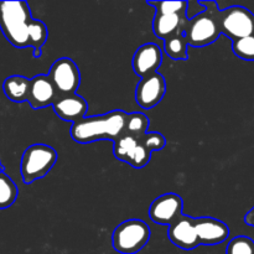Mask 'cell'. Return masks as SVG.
<instances>
[{
    "mask_svg": "<svg viewBox=\"0 0 254 254\" xmlns=\"http://www.w3.org/2000/svg\"><path fill=\"white\" fill-rule=\"evenodd\" d=\"M0 30L12 46L31 47L35 59L41 56L42 46L49 37L47 26L31 16L26 1H0Z\"/></svg>",
    "mask_w": 254,
    "mask_h": 254,
    "instance_id": "obj_1",
    "label": "cell"
},
{
    "mask_svg": "<svg viewBox=\"0 0 254 254\" xmlns=\"http://www.w3.org/2000/svg\"><path fill=\"white\" fill-rule=\"evenodd\" d=\"M128 113L112 111L99 116L84 117L71 127V136L76 143L89 144L93 141H116L126 134V122Z\"/></svg>",
    "mask_w": 254,
    "mask_h": 254,
    "instance_id": "obj_2",
    "label": "cell"
},
{
    "mask_svg": "<svg viewBox=\"0 0 254 254\" xmlns=\"http://www.w3.org/2000/svg\"><path fill=\"white\" fill-rule=\"evenodd\" d=\"M206 7L205 11L189 19L184 35L189 46L203 47L213 44L220 37V25L217 14L218 5L215 1H200Z\"/></svg>",
    "mask_w": 254,
    "mask_h": 254,
    "instance_id": "obj_3",
    "label": "cell"
},
{
    "mask_svg": "<svg viewBox=\"0 0 254 254\" xmlns=\"http://www.w3.org/2000/svg\"><path fill=\"white\" fill-rule=\"evenodd\" d=\"M57 159V151L46 144H34L25 149L20 164L24 184L29 185L46 176L54 168Z\"/></svg>",
    "mask_w": 254,
    "mask_h": 254,
    "instance_id": "obj_4",
    "label": "cell"
},
{
    "mask_svg": "<svg viewBox=\"0 0 254 254\" xmlns=\"http://www.w3.org/2000/svg\"><path fill=\"white\" fill-rule=\"evenodd\" d=\"M150 227L141 220H127L116 227L112 235V245L121 254L140 252L150 240Z\"/></svg>",
    "mask_w": 254,
    "mask_h": 254,
    "instance_id": "obj_5",
    "label": "cell"
},
{
    "mask_svg": "<svg viewBox=\"0 0 254 254\" xmlns=\"http://www.w3.org/2000/svg\"><path fill=\"white\" fill-rule=\"evenodd\" d=\"M217 20L221 34L232 39V41L254 35V15L240 5L220 9Z\"/></svg>",
    "mask_w": 254,
    "mask_h": 254,
    "instance_id": "obj_6",
    "label": "cell"
},
{
    "mask_svg": "<svg viewBox=\"0 0 254 254\" xmlns=\"http://www.w3.org/2000/svg\"><path fill=\"white\" fill-rule=\"evenodd\" d=\"M47 76L56 89L57 97L74 94L81 84L78 66L69 57H61L55 61L50 67Z\"/></svg>",
    "mask_w": 254,
    "mask_h": 254,
    "instance_id": "obj_7",
    "label": "cell"
},
{
    "mask_svg": "<svg viewBox=\"0 0 254 254\" xmlns=\"http://www.w3.org/2000/svg\"><path fill=\"white\" fill-rule=\"evenodd\" d=\"M113 154L118 160L129 164L134 169H141L149 164L151 153L143 145L140 139L123 134L113 141Z\"/></svg>",
    "mask_w": 254,
    "mask_h": 254,
    "instance_id": "obj_8",
    "label": "cell"
},
{
    "mask_svg": "<svg viewBox=\"0 0 254 254\" xmlns=\"http://www.w3.org/2000/svg\"><path fill=\"white\" fill-rule=\"evenodd\" d=\"M184 201L178 193L169 192L159 196L149 207V217L158 225L171 226L183 216Z\"/></svg>",
    "mask_w": 254,
    "mask_h": 254,
    "instance_id": "obj_9",
    "label": "cell"
},
{
    "mask_svg": "<svg viewBox=\"0 0 254 254\" xmlns=\"http://www.w3.org/2000/svg\"><path fill=\"white\" fill-rule=\"evenodd\" d=\"M166 93V81L163 74L155 73L143 77L135 89V101L141 108L151 109L161 102Z\"/></svg>",
    "mask_w": 254,
    "mask_h": 254,
    "instance_id": "obj_10",
    "label": "cell"
},
{
    "mask_svg": "<svg viewBox=\"0 0 254 254\" xmlns=\"http://www.w3.org/2000/svg\"><path fill=\"white\" fill-rule=\"evenodd\" d=\"M169 240L176 247L184 251H192L200 246L196 233L195 218L183 215L175 221L168 230Z\"/></svg>",
    "mask_w": 254,
    "mask_h": 254,
    "instance_id": "obj_11",
    "label": "cell"
},
{
    "mask_svg": "<svg viewBox=\"0 0 254 254\" xmlns=\"http://www.w3.org/2000/svg\"><path fill=\"white\" fill-rule=\"evenodd\" d=\"M163 62V50L156 44L141 45L133 55V71L141 78L158 72Z\"/></svg>",
    "mask_w": 254,
    "mask_h": 254,
    "instance_id": "obj_12",
    "label": "cell"
},
{
    "mask_svg": "<svg viewBox=\"0 0 254 254\" xmlns=\"http://www.w3.org/2000/svg\"><path fill=\"white\" fill-rule=\"evenodd\" d=\"M195 227L200 245H220L225 242L230 236L228 226L222 221L213 217L195 218Z\"/></svg>",
    "mask_w": 254,
    "mask_h": 254,
    "instance_id": "obj_13",
    "label": "cell"
},
{
    "mask_svg": "<svg viewBox=\"0 0 254 254\" xmlns=\"http://www.w3.org/2000/svg\"><path fill=\"white\" fill-rule=\"evenodd\" d=\"M57 99V92L47 74H37L30 78L29 102L32 109L52 106Z\"/></svg>",
    "mask_w": 254,
    "mask_h": 254,
    "instance_id": "obj_14",
    "label": "cell"
},
{
    "mask_svg": "<svg viewBox=\"0 0 254 254\" xmlns=\"http://www.w3.org/2000/svg\"><path fill=\"white\" fill-rule=\"evenodd\" d=\"M52 107L60 119L64 122H71L72 124L83 119L88 111L87 101L77 93L59 96Z\"/></svg>",
    "mask_w": 254,
    "mask_h": 254,
    "instance_id": "obj_15",
    "label": "cell"
},
{
    "mask_svg": "<svg viewBox=\"0 0 254 254\" xmlns=\"http://www.w3.org/2000/svg\"><path fill=\"white\" fill-rule=\"evenodd\" d=\"M189 19L185 14H158L153 20V31L159 39L165 40L185 31Z\"/></svg>",
    "mask_w": 254,
    "mask_h": 254,
    "instance_id": "obj_16",
    "label": "cell"
},
{
    "mask_svg": "<svg viewBox=\"0 0 254 254\" xmlns=\"http://www.w3.org/2000/svg\"><path fill=\"white\" fill-rule=\"evenodd\" d=\"M2 91L7 99L15 103L27 102L30 91V78L20 74L7 77L2 83Z\"/></svg>",
    "mask_w": 254,
    "mask_h": 254,
    "instance_id": "obj_17",
    "label": "cell"
},
{
    "mask_svg": "<svg viewBox=\"0 0 254 254\" xmlns=\"http://www.w3.org/2000/svg\"><path fill=\"white\" fill-rule=\"evenodd\" d=\"M164 51L175 61H188L189 60V44L184 32L164 40Z\"/></svg>",
    "mask_w": 254,
    "mask_h": 254,
    "instance_id": "obj_18",
    "label": "cell"
},
{
    "mask_svg": "<svg viewBox=\"0 0 254 254\" xmlns=\"http://www.w3.org/2000/svg\"><path fill=\"white\" fill-rule=\"evenodd\" d=\"M19 190L4 171H0V210H6L16 201Z\"/></svg>",
    "mask_w": 254,
    "mask_h": 254,
    "instance_id": "obj_19",
    "label": "cell"
},
{
    "mask_svg": "<svg viewBox=\"0 0 254 254\" xmlns=\"http://www.w3.org/2000/svg\"><path fill=\"white\" fill-rule=\"evenodd\" d=\"M149 129V118L143 113H128L126 122V134L140 138Z\"/></svg>",
    "mask_w": 254,
    "mask_h": 254,
    "instance_id": "obj_20",
    "label": "cell"
},
{
    "mask_svg": "<svg viewBox=\"0 0 254 254\" xmlns=\"http://www.w3.org/2000/svg\"><path fill=\"white\" fill-rule=\"evenodd\" d=\"M233 54L245 61H254V35L232 41Z\"/></svg>",
    "mask_w": 254,
    "mask_h": 254,
    "instance_id": "obj_21",
    "label": "cell"
},
{
    "mask_svg": "<svg viewBox=\"0 0 254 254\" xmlns=\"http://www.w3.org/2000/svg\"><path fill=\"white\" fill-rule=\"evenodd\" d=\"M226 254H254V241L247 236H237L230 241Z\"/></svg>",
    "mask_w": 254,
    "mask_h": 254,
    "instance_id": "obj_22",
    "label": "cell"
},
{
    "mask_svg": "<svg viewBox=\"0 0 254 254\" xmlns=\"http://www.w3.org/2000/svg\"><path fill=\"white\" fill-rule=\"evenodd\" d=\"M146 4L155 7L158 14H185L188 1H146Z\"/></svg>",
    "mask_w": 254,
    "mask_h": 254,
    "instance_id": "obj_23",
    "label": "cell"
},
{
    "mask_svg": "<svg viewBox=\"0 0 254 254\" xmlns=\"http://www.w3.org/2000/svg\"><path fill=\"white\" fill-rule=\"evenodd\" d=\"M140 141L143 143V145L150 151L151 154L154 151H160L165 148L166 145V139L163 134L156 133V131H151V133H145L144 135H141Z\"/></svg>",
    "mask_w": 254,
    "mask_h": 254,
    "instance_id": "obj_24",
    "label": "cell"
},
{
    "mask_svg": "<svg viewBox=\"0 0 254 254\" xmlns=\"http://www.w3.org/2000/svg\"><path fill=\"white\" fill-rule=\"evenodd\" d=\"M245 222L246 225L254 227V206L247 212V215L245 216Z\"/></svg>",
    "mask_w": 254,
    "mask_h": 254,
    "instance_id": "obj_25",
    "label": "cell"
},
{
    "mask_svg": "<svg viewBox=\"0 0 254 254\" xmlns=\"http://www.w3.org/2000/svg\"><path fill=\"white\" fill-rule=\"evenodd\" d=\"M4 165H2V163H1V160H0V171H4Z\"/></svg>",
    "mask_w": 254,
    "mask_h": 254,
    "instance_id": "obj_26",
    "label": "cell"
}]
</instances>
